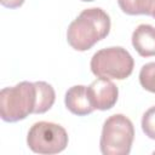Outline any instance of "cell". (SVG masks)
<instances>
[{
    "label": "cell",
    "mask_w": 155,
    "mask_h": 155,
    "mask_svg": "<svg viewBox=\"0 0 155 155\" xmlns=\"http://www.w3.org/2000/svg\"><path fill=\"white\" fill-rule=\"evenodd\" d=\"M110 25V17L103 8H86L69 24L67 41L76 51H87L108 36Z\"/></svg>",
    "instance_id": "1"
},
{
    "label": "cell",
    "mask_w": 155,
    "mask_h": 155,
    "mask_svg": "<svg viewBox=\"0 0 155 155\" xmlns=\"http://www.w3.org/2000/svg\"><path fill=\"white\" fill-rule=\"evenodd\" d=\"M36 107L35 82L22 81L0 91V116L6 122L24 120Z\"/></svg>",
    "instance_id": "2"
},
{
    "label": "cell",
    "mask_w": 155,
    "mask_h": 155,
    "mask_svg": "<svg viewBox=\"0 0 155 155\" xmlns=\"http://www.w3.org/2000/svg\"><path fill=\"white\" fill-rule=\"evenodd\" d=\"M134 139L132 121L124 114L109 116L102 127L99 148L103 155H128Z\"/></svg>",
    "instance_id": "3"
},
{
    "label": "cell",
    "mask_w": 155,
    "mask_h": 155,
    "mask_svg": "<svg viewBox=\"0 0 155 155\" xmlns=\"http://www.w3.org/2000/svg\"><path fill=\"white\" fill-rule=\"evenodd\" d=\"M134 67V61L130 52L121 46H111L97 51L90 62L91 71L97 78L125 80Z\"/></svg>",
    "instance_id": "4"
},
{
    "label": "cell",
    "mask_w": 155,
    "mask_h": 155,
    "mask_svg": "<svg viewBox=\"0 0 155 155\" xmlns=\"http://www.w3.org/2000/svg\"><path fill=\"white\" fill-rule=\"evenodd\" d=\"M69 142L65 128L58 124L50 121L35 122L28 131V148L42 155H52L63 151Z\"/></svg>",
    "instance_id": "5"
},
{
    "label": "cell",
    "mask_w": 155,
    "mask_h": 155,
    "mask_svg": "<svg viewBox=\"0 0 155 155\" xmlns=\"http://www.w3.org/2000/svg\"><path fill=\"white\" fill-rule=\"evenodd\" d=\"M87 94L93 108L104 111L116 104L119 88L110 79L98 78L87 86Z\"/></svg>",
    "instance_id": "6"
},
{
    "label": "cell",
    "mask_w": 155,
    "mask_h": 155,
    "mask_svg": "<svg viewBox=\"0 0 155 155\" xmlns=\"http://www.w3.org/2000/svg\"><path fill=\"white\" fill-rule=\"evenodd\" d=\"M64 103L67 109L71 114L78 116H86L91 114L93 110H96L90 102V98L87 94V86H84V85L71 86L65 92Z\"/></svg>",
    "instance_id": "7"
},
{
    "label": "cell",
    "mask_w": 155,
    "mask_h": 155,
    "mask_svg": "<svg viewBox=\"0 0 155 155\" xmlns=\"http://www.w3.org/2000/svg\"><path fill=\"white\" fill-rule=\"evenodd\" d=\"M132 46L142 57L155 56V27L139 24L132 33Z\"/></svg>",
    "instance_id": "8"
},
{
    "label": "cell",
    "mask_w": 155,
    "mask_h": 155,
    "mask_svg": "<svg viewBox=\"0 0 155 155\" xmlns=\"http://www.w3.org/2000/svg\"><path fill=\"white\" fill-rule=\"evenodd\" d=\"M36 107L34 114H44L50 110L56 101V92L54 88L45 82V81H36Z\"/></svg>",
    "instance_id": "9"
},
{
    "label": "cell",
    "mask_w": 155,
    "mask_h": 155,
    "mask_svg": "<svg viewBox=\"0 0 155 155\" xmlns=\"http://www.w3.org/2000/svg\"><path fill=\"white\" fill-rule=\"evenodd\" d=\"M117 2L126 15H147L155 18V0H117Z\"/></svg>",
    "instance_id": "10"
},
{
    "label": "cell",
    "mask_w": 155,
    "mask_h": 155,
    "mask_svg": "<svg viewBox=\"0 0 155 155\" xmlns=\"http://www.w3.org/2000/svg\"><path fill=\"white\" fill-rule=\"evenodd\" d=\"M139 82L144 90L155 93V62L147 63L142 67L139 71Z\"/></svg>",
    "instance_id": "11"
},
{
    "label": "cell",
    "mask_w": 155,
    "mask_h": 155,
    "mask_svg": "<svg viewBox=\"0 0 155 155\" xmlns=\"http://www.w3.org/2000/svg\"><path fill=\"white\" fill-rule=\"evenodd\" d=\"M142 130L147 137L155 139V105L149 108L142 117Z\"/></svg>",
    "instance_id": "12"
},
{
    "label": "cell",
    "mask_w": 155,
    "mask_h": 155,
    "mask_svg": "<svg viewBox=\"0 0 155 155\" xmlns=\"http://www.w3.org/2000/svg\"><path fill=\"white\" fill-rule=\"evenodd\" d=\"M25 0H0L1 5L6 8H18L24 4Z\"/></svg>",
    "instance_id": "13"
},
{
    "label": "cell",
    "mask_w": 155,
    "mask_h": 155,
    "mask_svg": "<svg viewBox=\"0 0 155 155\" xmlns=\"http://www.w3.org/2000/svg\"><path fill=\"white\" fill-rule=\"evenodd\" d=\"M81 1H85V2H90V1H94V0H81Z\"/></svg>",
    "instance_id": "14"
}]
</instances>
